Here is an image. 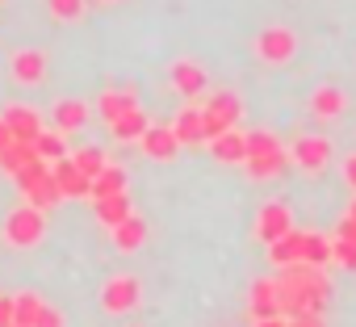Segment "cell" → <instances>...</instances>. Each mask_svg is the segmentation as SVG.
Here are the masks:
<instances>
[{"label": "cell", "mask_w": 356, "mask_h": 327, "mask_svg": "<svg viewBox=\"0 0 356 327\" xmlns=\"http://www.w3.org/2000/svg\"><path fill=\"white\" fill-rule=\"evenodd\" d=\"M327 302H331V281H327V273L318 264L298 260V264L277 273V306H281L285 319H293V314H323Z\"/></svg>", "instance_id": "cell-1"}, {"label": "cell", "mask_w": 356, "mask_h": 327, "mask_svg": "<svg viewBox=\"0 0 356 327\" xmlns=\"http://www.w3.org/2000/svg\"><path fill=\"white\" fill-rule=\"evenodd\" d=\"M47 239V210L22 202L17 210H9L5 218V244L9 248H38Z\"/></svg>", "instance_id": "cell-2"}, {"label": "cell", "mask_w": 356, "mask_h": 327, "mask_svg": "<svg viewBox=\"0 0 356 327\" xmlns=\"http://www.w3.org/2000/svg\"><path fill=\"white\" fill-rule=\"evenodd\" d=\"M13 181H17L22 198H26L30 206H38V210H51L55 202H63V198H59V185H55V177H51V168H47V159L26 164V168H22Z\"/></svg>", "instance_id": "cell-3"}, {"label": "cell", "mask_w": 356, "mask_h": 327, "mask_svg": "<svg viewBox=\"0 0 356 327\" xmlns=\"http://www.w3.org/2000/svg\"><path fill=\"white\" fill-rule=\"evenodd\" d=\"M138 302H143V285H138V277H130V273L109 277L105 289H101V310H105V314H130Z\"/></svg>", "instance_id": "cell-4"}, {"label": "cell", "mask_w": 356, "mask_h": 327, "mask_svg": "<svg viewBox=\"0 0 356 327\" xmlns=\"http://www.w3.org/2000/svg\"><path fill=\"white\" fill-rule=\"evenodd\" d=\"M256 55L264 59V63H289L293 55H298V34L289 30V26H268V30H260L256 34Z\"/></svg>", "instance_id": "cell-5"}, {"label": "cell", "mask_w": 356, "mask_h": 327, "mask_svg": "<svg viewBox=\"0 0 356 327\" xmlns=\"http://www.w3.org/2000/svg\"><path fill=\"white\" fill-rule=\"evenodd\" d=\"M9 80H13L17 88H38V84H47V55H42L38 47L13 51V59H9Z\"/></svg>", "instance_id": "cell-6"}, {"label": "cell", "mask_w": 356, "mask_h": 327, "mask_svg": "<svg viewBox=\"0 0 356 327\" xmlns=\"http://www.w3.org/2000/svg\"><path fill=\"white\" fill-rule=\"evenodd\" d=\"M202 109H206V143H210L214 134L231 130V126L243 118V101H239L235 93H214Z\"/></svg>", "instance_id": "cell-7"}, {"label": "cell", "mask_w": 356, "mask_h": 327, "mask_svg": "<svg viewBox=\"0 0 356 327\" xmlns=\"http://www.w3.org/2000/svg\"><path fill=\"white\" fill-rule=\"evenodd\" d=\"M289 231H293V210H289L285 202H264L260 214H256V239L268 248V244H277V239L289 235Z\"/></svg>", "instance_id": "cell-8"}, {"label": "cell", "mask_w": 356, "mask_h": 327, "mask_svg": "<svg viewBox=\"0 0 356 327\" xmlns=\"http://www.w3.org/2000/svg\"><path fill=\"white\" fill-rule=\"evenodd\" d=\"M289 159L298 164L302 173H323L331 164V143L323 134H302L293 147H289Z\"/></svg>", "instance_id": "cell-9"}, {"label": "cell", "mask_w": 356, "mask_h": 327, "mask_svg": "<svg viewBox=\"0 0 356 327\" xmlns=\"http://www.w3.org/2000/svg\"><path fill=\"white\" fill-rule=\"evenodd\" d=\"M51 177H55V185H59V198H67V202H80V198L92 193V181L76 168V159H67V155L51 164Z\"/></svg>", "instance_id": "cell-10"}, {"label": "cell", "mask_w": 356, "mask_h": 327, "mask_svg": "<svg viewBox=\"0 0 356 327\" xmlns=\"http://www.w3.org/2000/svg\"><path fill=\"white\" fill-rule=\"evenodd\" d=\"M168 80H172V88H176V93L189 97V101H193V97H202V93H206V84H210V80H206V67H202V63H193V59H176V63L168 67Z\"/></svg>", "instance_id": "cell-11"}, {"label": "cell", "mask_w": 356, "mask_h": 327, "mask_svg": "<svg viewBox=\"0 0 356 327\" xmlns=\"http://www.w3.org/2000/svg\"><path fill=\"white\" fill-rule=\"evenodd\" d=\"M138 147H143V155H147V159L168 164V159H176V151H181V138H176V130H172V126H147V130H143V138H138Z\"/></svg>", "instance_id": "cell-12"}, {"label": "cell", "mask_w": 356, "mask_h": 327, "mask_svg": "<svg viewBox=\"0 0 356 327\" xmlns=\"http://www.w3.org/2000/svg\"><path fill=\"white\" fill-rule=\"evenodd\" d=\"M172 130H176V138H181V147H202L206 143V109L202 105H185L181 113H176Z\"/></svg>", "instance_id": "cell-13"}, {"label": "cell", "mask_w": 356, "mask_h": 327, "mask_svg": "<svg viewBox=\"0 0 356 327\" xmlns=\"http://www.w3.org/2000/svg\"><path fill=\"white\" fill-rule=\"evenodd\" d=\"M0 118L9 122L13 138H22V143H34V138L42 134V113H38V109H30V105H9Z\"/></svg>", "instance_id": "cell-14"}, {"label": "cell", "mask_w": 356, "mask_h": 327, "mask_svg": "<svg viewBox=\"0 0 356 327\" xmlns=\"http://www.w3.org/2000/svg\"><path fill=\"white\" fill-rule=\"evenodd\" d=\"M343 109H348V97H343V88H335V84H323V88H314V97H310V113H314L318 122H335Z\"/></svg>", "instance_id": "cell-15"}, {"label": "cell", "mask_w": 356, "mask_h": 327, "mask_svg": "<svg viewBox=\"0 0 356 327\" xmlns=\"http://www.w3.org/2000/svg\"><path fill=\"white\" fill-rule=\"evenodd\" d=\"M206 147H210V155H214L218 164H243V159H248V143H243V134H239L235 126L222 130V134H214Z\"/></svg>", "instance_id": "cell-16"}, {"label": "cell", "mask_w": 356, "mask_h": 327, "mask_svg": "<svg viewBox=\"0 0 356 327\" xmlns=\"http://www.w3.org/2000/svg\"><path fill=\"white\" fill-rule=\"evenodd\" d=\"M109 231H113V248H118V252H126V256H130V252H138V248L147 244V223H143L138 214L122 218V223H118V227H109Z\"/></svg>", "instance_id": "cell-17"}, {"label": "cell", "mask_w": 356, "mask_h": 327, "mask_svg": "<svg viewBox=\"0 0 356 327\" xmlns=\"http://www.w3.org/2000/svg\"><path fill=\"white\" fill-rule=\"evenodd\" d=\"M248 310H252V319H268V314H281V306H277V277H260V281L252 285Z\"/></svg>", "instance_id": "cell-18"}, {"label": "cell", "mask_w": 356, "mask_h": 327, "mask_svg": "<svg viewBox=\"0 0 356 327\" xmlns=\"http://www.w3.org/2000/svg\"><path fill=\"white\" fill-rule=\"evenodd\" d=\"M138 105V93L134 88H105L101 97H97V109H101V118L105 122H113V118H122L126 109H134Z\"/></svg>", "instance_id": "cell-19"}, {"label": "cell", "mask_w": 356, "mask_h": 327, "mask_svg": "<svg viewBox=\"0 0 356 327\" xmlns=\"http://www.w3.org/2000/svg\"><path fill=\"white\" fill-rule=\"evenodd\" d=\"M147 126H151V118H147L138 105H134V109H126L122 118H113V122H109V130H113V138H118V143H138Z\"/></svg>", "instance_id": "cell-20"}, {"label": "cell", "mask_w": 356, "mask_h": 327, "mask_svg": "<svg viewBox=\"0 0 356 327\" xmlns=\"http://www.w3.org/2000/svg\"><path fill=\"white\" fill-rule=\"evenodd\" d=\"M92 210H97V223H101V227H118L122 218H130V214H134V206H130V198H126V193L92 198Z\"/></svg>", "instance_id": "cell-21"}, {"label": "cell", "mask_w": 356, "mask_h": 327, "mask_svg": "<svg viewBox=\"0 0 356 327\" xmlns=\"http://www.w3.org/2000/svg\"><path fill=\"white\" fill-rule=\"evenodd\" d=\"M302 260L327 269V264L335 260V239H327V235H318V231H302Z\"/></svg>", "instance_id": "cell-22"}, {"label": "cell", "mask_w": 356, "mask_h": 327, "mask_svg": "<svg viewBox=\"0 0 356 327\" xmlns=\"http://www.w3.org/2000/svg\"><path fill=\"white\" fill-rule=\"evenodd\" d=\"M243 164H248L252 181H268V177H281V168L289 164V155H285V147H277V151H264V155H248Z\"/></svg>", "instance_id": "cell-23"}, {"label": "cell", "mask_w": 356, "mask_h": 327, "mask_svg": "<svg viewBox=\"0 0 356 327\" xmlns=\"http://www.w3.org/2000/svg\"><path fill=\"white\" fill-rule=\"evenodd\" d=\"M84 122H88V105H84V101L72 97V101H59V105H55V130H59V134H76Z\"/></svg>", "instance_id": "cell-24"}, {"label": "cell", "mask_w": 356, "mask_h": 327, "mask_svg": "<svg viewBox=\"0 0 356 327\" xmlns=\"http://www.w3.org/2000/svg\"><path fill=\"white\" fill-rule=\"evenodd\" d=\"M268 260H273L277 269L298 264V260H302V231H289V235H281L277 244H268Z\"/></svg>", "instance_id": "cell-25"}, {"label": "cell", "mask_w": 356, "mask_h": 327, "mask_svg": "<svg viewBox=\"0 0 356 327\" xmlns=\"http://www.w3.org/2000/svg\"><path fill=\"white\" fill-rule=\"evenodd\" d=\"M38 159V151H34V143H22V138H13L5 151H0V168H5L9 177H17L26 164H34Z\"/></svg>", "instance_id": "cell-26"}, {"label": "cell", "mask_w": 356, "mask_h": 327, "mask_svg": "<svg viewBox=\"0 0 356 327\" xmlns=\"http://www.w3.org/2000/svg\"><path fill=\"white\" fill-rule=\"evenodd\" d=\"M113 193H126V168L105 164V168L92 177V193H88V198H113Z\"/></svg>", "instance_id": "cell-27"}, {"label": "cell", "mask_w": 356, "mask_h": 327, "mask_svg": "<svg viewBox=\"0 0 356 327\" xmlns=\"http://www.w3.org/2000/svg\"><path fill=\"white\" fill-rule=\"evenodd\" d=\"M42 298L38 294H17L13 298V327H38V314H42Z\"/></svg>", "instance_id": "cell-28"}, {"label": "cell", "mask_w": 356, "mask_h": 327, "mask_svg": "<svg viewBox=\"0 0 356 327\" xmlns=\"http://www.w3.org/2000/svg\"><path fill=\"white\" fill-rule=\"evenodd\" d=\"M72 159H76V168H80V173H84L88 181H92V177H97V173L105 168V164H109V155H105V147H80V151H76Z\"/></svg>", "instance_id": "cell-29"}, {"label": "cell", "mask_w": 356, "mask_h": 327, "mask_svg": "<svg viewBox=\"0 0 356 327\" xmlns=\"http://www.w3.org/2000/svg\"><path fill=\"white\" fill-rule=\"evenodd\" d=\"M34 151H38V159H47V164H55V159H63V155H67V147H63V134H59V130H42V134L34 138Z\"/></svg>", "instance_id": "cell-30"}, {"label": "cell", "mask_w": 356, "mask_h": 327, "mask_svg": "<svg viewBox=\"0 0 356 327\" xmlns=\"http://www.w3.org/2000/svg\"><path fill=\"white\" fill-rule=\"evenodd\" d=\"M47 9L55 22H80L84 17V0H47Z\"/></svg>", "instance_id": "cell-31"}, {"label": "cell", "mask_w": 356, "mask_h": 327, "mask_svg": "<svg viewBox=\"0 0 356 327\" xmlns=\"http://www.w3.org/2000/svg\"><path fill=\"white\" fill-rule=\"evenodd\" d=\"M243 143H248V155H264V151H277L281 147L277 134H268V130H252V134H243Z\"/></svg>", "instance_id": "cell-32"}, {"label": "cell", "mask_w": 356, "mask_h": 327, "mask_svg": "<svg viewBox=\"0 0 356 327\" xmlns=\"http://www.w3.org/2000/svg\"><path fill=\"white\" fill-rule=\"evenodd\" d=\"M335 264H343V269H356V239H335Z\"/></svg>", "instance_id": "cell-33"}, {"label": "cell", "mask_w": 356, "mask_h": 327, "mask_svg": "<svg viewBox=\"0 0 356 327\" xmlns=\"http://www.w3.org/2000/svg\"><path fill=\"white\" fill-rule=\"evenodd\" d=\"M67 319H63V310H55V306H42V314H38V327H63Z\"/></svg>", "instance_id": "cell-34"}, {"label": "cell", "mask_w": 356, "mask_h": 327, "mask_svg": "<svg viewBox=\"0 0 356 327\" xmlns=\"http://www.w3.org/2000/svg\"><path fill=\"white\" fill-rule=\"evenodd\" d=\"M289 327H327V319L323 314H293Z\"/></svg>", "instance_id": "cell-35"}, {"label": "cell", "mask_w": 356, "mask_h": 327, "mask_svg": "<svg viewBox=\"0 0 356 327\" xmlns=\"http://www.w3.org/2000/svg\"><path fill=\"white\" fill-rule=\"evenodd\" d=\"M0 327H13V298H0Z\"/></svg>", "instance_id": "cell-36"}, {"label": "cell", "mask_w": 356, "mask_h": 327, "mask_svg": "<svg viewBox=\"0 0 356 327\" xmlns=\"http://www.w3.org/2000/svg\"><path fill=\"white\" fill-rule=\"evenodd\" d=\"M343 181L356 189V155H348V159H343Z\"/></svg>", "instance_id": "cell-37"}, {"label": "cell", "mask_w": 356, "mask_h": 327, "mask_svg": "<svg viewBox=\"0 0 356 327\" xmlns=\"http://www.w3.org/2000/svg\"><path fill=\"white\" fill-rule=\"evenodd\" d=\"M256 327H289L285 314H268V319H256Z\"/></svg>", "instance_id": "cell-38"}, {"label": "cell", "mask_w": 356, "mask_h": 327, "mask_svg": "<svg viewBox=\"0 0 356 327\" xmlns=\"http://www.w3.org/2000/svg\"><path fill=\"white\" fill-rule=\"evenodd\" d=\"M9 143H13V130H9V122H5V118H0V151H5Z\"/></svg>", "instance_id": "cell-39"}, {"label": "cell", "mask_w": 356, "mask_h": 327, "mask_svg": "<svg viewBox=\"0 0 356 327\" xmlns=\"http://www.w3.org/2000/svg\"><path fill=\"white\" fill-rule=\"evenodd\" d=\"M348 218H356V202H352V210H348Z\"/></svg>", "instance_id": "cell-40"}, {"label": "cell", "mask_w": 356, "mask_h": 327, "mask_svg": "<svg viewBox=\"0 0 356 327\" xmlns=\"http://www.w3.org/2000/svg\"><path fill=\"white\" fill-rule=\"evenodd\" d=\"M97 5H118V0H97Z\"/></svg>", "instance_id": "cell-41"}]
</instances>
